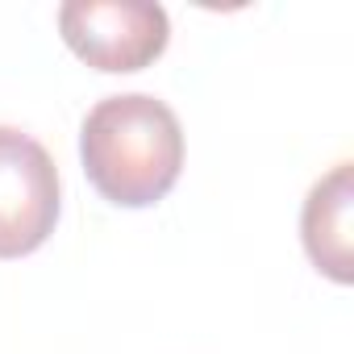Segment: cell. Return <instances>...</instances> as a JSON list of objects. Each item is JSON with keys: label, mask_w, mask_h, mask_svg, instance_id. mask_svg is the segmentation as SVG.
Returning a JSON list of instances; mask_svg holds the SVG:
<instances>
[{"label": "cell", "mask_w": 354, "mask_h": 354, "mask_svg": "<svg viewBox=\"0 0 354 354\" xmlns=\"http://www.w3.org/2000/svg\"><path fill=\"white\" fill-rule=\"evenodd\" d=\"M80 158L92 188L121 205L146 209L158 205L184 167V129L158 96L125 92L104 96L80 129Z\"/></svg>", "instance_id": "obj_1"}, {"label": "cell", "mask_w": 354, "mask_h": 354, "mask_svg": "<svg viewBox=\"0 0 354 354\" xmlns=\"http://www.w3.org/2000/svg\"><path fill=\"white\" fill-rule=\"evenodd\" d=\"M59 34L96 71H142L167 50L171 21L150 0H67Z\"/></svg>", "instance_id": "obj_2"}, {"label": "cell", "mask_w": 354, "mask_h": 354, "mask_svg": "<svg viewBox=\"0 0 354 354\" xmlns=\"http://www.w3.org/2000/svg\"><path fill=\"white\" fill-rule=\"evenodd\" d=\"M59 221V167L46 146L0 125V259L34 254Z\"/></svg>", "instance_id": "obj_3"}, {"label": "cell", "mask_w": 354, "mask_h": 354, "mask_svg": "<svg viewBox=\"0 0 354 354\" xmlns=\"http://www.w3.org/2000/svg\"><path fill=\"white\" fill-rule=\"evenodd\" d=\"M350 209H354V188H350V162H337L325 180L313 184L304 213H300V234L304 250L317 271H325L337 283L354 279V250H350Z\"/></svg>", "instance_id": "obj_4"}]
</instances>
